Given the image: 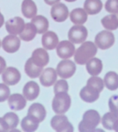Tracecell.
I'll return each instance as SVG.
<instances>
[{
	"instance_id": "6da1fadb",
	"label": "cell",
	"mask_w": 118,
	"mask_h": 132,
	"mask_svg": "<svg viewBox=\"0 0 118 132\" xmlns=\"http://www.w3.org/2000/svg\"><path fill=\"white\" fill-rule=\"evenodd\" d=\"M97 53V46L91 41H85L77 50L74 54V60L77 64L84 65L94 58Z\"/></svg>"
},
{
	"instance_id": "7a4b0ae2",
	"label": "cell",
	"mask_w": 118,
	"mask_h": 132,
	"mask_svg": "<svg viewBox=\"0 0 118 132\" xmlns=\"http://www.w3.org/2000/svg\"><path fill=\"white\" fill-rule=\"evenodd\" d=\"M100 122V114L95 110H88L84 113L83 120L79 124V131L80 132L94 131Z\"/></svg>"
},
{
	"instance_id": "3957f363",
	"label": "cell",
	"mask_w": 118,
	"mask_h": 132,
	"mask_svg": "<svg viewBox=\"0 0 118 132\" xmlns=\"http://www.w3.org/2000/svg\"><path fill=\"white\" fill-rule=\"evenodd\" d=\"M71 98L67 92H60L55 94L53 100L52 108L57 114H65L70 108Z\"/></svg>"
},
{
	"instance_id": "277c9868",
	"label": "cell",
	"mask_w": 118,
	"mask_h": 132,
	"mask_svg": "<svg viewBox=\"0 0 118 132\" xmlns=\"http://www.w3.org/2000/svg\"><path fill=\"white\" fill-rule=\"evenodd\" d=\"M52 128L57 132H72L74 128L71 123L68 121L66 116L63 114H57L54 116L50 121Z\"/></svg>"
},
{
	"instance_id": "5b68a950",
	"label": "cell",
	"mask_w": 118,
	"mask_h": 132,
	"mask_svg": "<svg viewBox=\"0 0 118 132\" xmlns=\"http://www.w3.org/2000/svg\"><path fill=\"white\" fill-rule=\"evenodd\" d=\"M88 36L87 29L82 25H76L71 27L68 32V39L73 43L79 44L85 42Z\"/></svg>"
},
{
	"instance_id": "8992f818",
	"label": "cell",
	"mask_w": 118,
	"mask_h": 132,
	"mask_svg": "<svg viewBox=\"0 0 118 132\" xmlns=\"http://www.w3.org/2000/svg\"><path fill=\"white\" fill-rule=\"evenodd\" d=\"M114 35L107 30L100 32L95 37V44L101 50H107L111 48L114 44Z\"/></svg>"
},
{
	"instance_id": "52a82bcc",
	"label": "cell",
	"mask_w": 118,
	"mask_h": 132,
	"mask_svg": "<svg viewBox=\"0 0 118 132\" xmlns=\"http://www.w3.org/2000/svg\"><path fill=\"white\" fill-rule=\"evenodd\" d=\"M56 72L61 78L69 79L75 73L76 65L73 61L68 59H65L64 60H62L58 63Z\"/></svg>"
},
{
	"instance_id": "ba28073f",
	"label": "cell",
	"mask_w": 118,
	"mask_h": 132,
	"mask_svg": "<svg viewBox=\"0 0 118 132\" xmlns=\"http://www.w3.org/2000/svg\"><path fill=\"white\" fill-rule=\"evenodd\" d=\"M50 12L54 21L58 22H64L69 16V9L67 6L61 2L54 4L51 8Z\"/></svg>"
},
{
	"instance_id": "9c48e42d",
	"label": "cell",
	"mask_w": 118,
	"mask_h": 132,
	"mask_svg": "<svg viewBox=\"0 0 118 132\" xmlns=\"http://www.w3.org/2000/svg\"><path fill=\"white\" fill-rule=\"evenodd\" d=\"M75 46L70 40H63L56 46V53L59 57L65 60L69 59L75 54Z\"/></svg>"
},
{
	"instance_id": "30bf717a",
	"label": "cell",
	"mask_w": 118,
	"mask_h": 132,
	"mask_svg": "<svg viewBox=\"0 0 118 132\" xmlns=\"http://www.w3.org/2000/svg\"><path fill=\"white\" fill-rule=\"evenodd\" d=\"M25 25L24 20L21 17L16 16L9 19L5 22V29L9 34L19 35L24 29Z\"/></svg>"
},
{
	"instance_id": "8fae6325",
	"label": "cell",
	"mask_w": 118,
	"mask_h": 132,
	"mask_svg": "<svg viewBox=\"0 0 118 132\" xmlns=\"http://www.w3.org/2000/svg\"><path fill=\"white\" fill-rule=\"evenodd\" d=\"M2 46L3 50L9 53H13L19 50L20 47V39L18 38L15 35H8L4 37Z\"/></svg>"
},
{
	"instance_id": "7c38bea8",
	"label": "cell",
	"mask_w": 118,
	"mask_h": 132,
	"mask_svg": "<svg viewBox=\"0 0 118 132\" xmlns=\"http://www.w3.org/2000/svg\"><path fill=\"white\" fill-rule=\"evenodd\" d=\"M2 79L5 84L9 86H13L19 82L21 79V74L16 68L10 67L6 68L2 73Z\"/></svg>"
},
{
	"instance_id": "4fadbf2b",
	"label": "cell",
	"mask_w": 118,
	"mask_h": 132,
	"mask_svg": "<svg viewBox=\"0 0 118 132\" xmlns=\"http://www.w3.org/2000/svg\"><path fill=\"white\" fill-rule=\"evenodd\" d=\"M57 80V72L53 68L49 67L42 72L39 76V80L43 86L51 87L53 86Z\"/></svg>"
},
{
	"instance_id": "5bb4252c",
	"label": "cell",
	"mask_w": 118,
	"mask_h": 132,
	"mask_svg": "<svg viewBox=\"0 0 118 132\" xmlns=\"http://www.w3.org/2000/svg\"><path fill=\"white\" fill-rule=\"evenodd\" d=\"M39 86L35 81H29L26 83L22 89L23 96L29 101L36 100L39 94Z\"/></svg>"
},
{
	"instance_id": "9a60e30c",
	"label": "cell",
	"mask_w": 118,
	"mask_h": 132,
	"mask_svg": "<svg viewBox=\"0 0 118 132\" xmlns=\"http://www.w3.org/2000/svg\"><path fill=\"white\" fill-rule=\"evenodd\" d=\"M59 44V38L57 35L53 31H48L43 33L42 36V45L48 50L55 49Z\"/></svg>"
},
{
	"instance_id": "2e32d148",
	"label": "cell",
	"mask_w": 118,
	"mask_h": 132,
	"mask_svg": "<svg viewBox=\"0 0 118 132\" xmlns=\"http://www.w3.org/2000/svg\"><path fill=\"white\" fill-rule=\"evenodd\" d=\"M8 104L11 110L21 111L24 109L26 105V99L22 94H13L8 98Z\"/></svg>"
},
{
	"instance_id": "e0dca14e",
	"label": "cell",
	"mask_w": 118,
	"mask_h": 132,
	"mask_svg": "<svg viewBox=\"0 0 118 132\" xmlns=\"http://www.w3.org/2000/svg\"><path fill=\"white\" fill-rule=\"evenodd\" d=\"M28 115L32 117L40 123L45 120L46 116V111L44 106L41 104L34 103L29 107L28 110Z\"/></svg>"
},
{
	"instance_id": "ac0fdd59",
	"label": "cell",
	"mask_w": 118,
	"mask_h": 132,
	"mask_svg": "<svg viewBox=\"0 0 118 132\" xmlns=\"http://www.w3.org/2000/svg\"><path fill=\"white\" fill-rule=\"evenodd\" d=\"M32 58L35 63L39 67H46L49 62V56L48 52L43 48L35 50L32 53Z\"/></svg>"
},
{
	"instance_id": "d6986e66",
	"label": "cell",
	"mask_w": 118,
	"mask_h": 132,
	"mask_svg": "<svg viewBox=\"0 0 118 132\" xmlns=\"http://www.w3.org/2000/svg\"><path fill=\"white\" fill-rule=\"evenodd\" d=\"M43 71V67L38 66L34 63L32 58H29L25 64V72L30 78L39 77L42 72Z\"/></svg>"
},
{
	"instance_id": "ffe728a7",
	"label": "cell",
	"mask_w": 118,
	"mask_h": 132,
	"mask_svg": "<svg viewBox=\"0 0 118 132\" xmlns=\"http://www.w3.org/2000/svg\"><path fill=\"white\" fill-rule=\"evenodd\" d=\"M80 98L87 103H93L96 101L100 97V92L93 89L89 86H86L83 87L80 92Z\"/></svg>"
},
{
	"instance_id": "44dd1931",
	"label": "cell",
	"mask_w": 118,
	"mask_h": 132,
	"mask_svg": "<svg viewBox=\"0 0 118 132\" xmlns=\"http://www.w3.org/2000/svg\"><path fill=\"white\" fill-rule=\"evenodd\" d=\"M87 14L84 9H74L70 14V20L76 25H83L87 20Z\"/></svg>"
},
{
	"instance_id": "7402d4cb",
	"label": "cell",
	"mask_w": 118,
	"mask_h": 132,
	"mask_svg": "<svg viewBox=\"0 0 118 132\" xmlns=\"http://www.w3.org/2000/svg\"><path fill=\"white\" fill-rule=\"evenodd\" d=\"M86 68L91 76H98L103 70V63L100 59L94 57L87 63Z\"/></svg>"
},
{
	"instance_id": "603a6c76",
	"label": "cell",
	"mask_w": 118,
	"mask_h": 132,
	"mask_svg": "<svg viewBox=\"0 0 118 132\" xmlns=\"http://www.w3.org/2000/svg\"><path fill=\"white\" fill-rule=\"evenodd\" d=\"M22 12L27 19L33 18L37 14V7L32 0H23L22 3Z\"/></svg>"
},
{
	"instance_id": "cb8c5ba5",
	"label": "cell",
	"mask_w": 118,
	"mask_h": 132,
	"mask_svg": "<svg viewBox=\"0 0 118 132\" xmlns=\"http://www.w3.org/2000/svg\"><path fill=\"white\" fill-rule=\"evenodd\" d=\"M32 23L36 26L37 29V33L43 34L47 32L49 29V21L48 19L43 15H36L32 19Z\"/></svg>"
},
{
	"instance_id": "d4e9b609",
	"label": "cell",
	"mask_w": 118,
	"mask_h": 132,
	"mask_svg": "<svg viewBox=\"0 0 118 132\" xmlns=\"http://www.w3.org/2000/svg\"><path fill=\"white\" fill-rule=\"evenodd\" d=\"M103 8L101 0H86L83 4V9L90 15L99 13Z\"/></svg>"
},
{
	"instance_id": "484cf974",
	"label": "cell",
	"mask_w": 118,
	"mask_h": 132,
	"mask_svg": "<svg viewBox=\"0 0 118 132\" xmlns=\"http://www.w3.org/2000/svg\"><path fill=\"white\" fill-rule=\"evenodd\" d=\"M37 33V29L36 26L31 22L26 23L25 28L22 30V32L19 34V38L26 42H29L32 40Z\"/></svg>"
},
{
	"instance_id": "4316f807",
	"label": "cell",
	"mask_w": 118,
	"mask_h": 132,
	"mask_svg": "<svg viewBox=\"0 0 118 132\" xmlns=\"http://www.w3.org/2000/svg\"><path fill=\"white\" fill-rule=\"evenodd\" d=\"M39 122L32 117L27 114L21 122L22 129L26 132H33L37 130Z\"/></svg>"
},
{
	"instance_id": "83f0119b",
	"label": "cell",
	"mask_w": 118,
	"mask_h": 132,
	"mask_svg": "<svg viewBox=\"0 0 118 132\" xmlns=\"http://www.w3.org/2000/svg\"><path fill=\"white\" fill-rule=\"evenodd\" d=\"M104 84L110 90H116L118 89V75L114 71H110L104 77Z\"/></svg>"
},
{
	"instance_id": "f1b7e54d",
	"label": "cell",
	"mask_w": 118,
	"mask_h": 132,
	"mask_svg": "<svg viewBox=\"0 0 118 132\" xmlns=\"http://www.w3.org/2000/svg\"><path fill=\"white\" fill-rule=\"evenodd\" d=\"M101 23L104 27L108 30H115L118 28V18L116 13H112L104 17L101 19Z\"/></svg>"
},
{
	"instance_id": "f546056e",
	"label": "cell",
	"mask_w": 118,
	"mask_h": 132,
	"mask_svg": "<svg viewBox=\"0 0 118 132\" xmlns=\"http://www.w3.org/2000/svg\"><path fill=\"white\" fill-rule=\"evenodd\" d=\"M87 85L92 87L93 89L96 90L98 92H101L104 87V81L99 77L92 76L87 83Z\"/></svg>"
},
{
	"instance_id": "4dcf8cb0",
	"label": "cell",
	"mask_w": 118,
	"mask_h": 132,
	"mask_svg": "<svg viewBox=\"0 0 118 132\" xmlns=\"http://www.w3.org/2000/svg\"><path fill=\"white\" fill-rule=\"evenodd\" d=\"M117 118L113 113L107 112L102 118V125L107 130H114V125Z\"/></svg>"
},
{
	"instance_id": "1f68e13d",
	"label": "cell",
	"mask_w": 118,
	"mask_h": 132,
	"mask_svg": "<svg viewBox=\"0 0 118 132\" xmlns=\"http://www.w3.org/2000/svg\"><path fill=\"white\" fill-rule=\"evenodd\" d=\"M3 118L7 122L10 130H13L14 128H15L18 126L19 122V119L18 115L13 112L6 113L3 116Z\"/></svg>"
},
{
	"instance_id": "d6a6232c",
	"label": "cell",
	"mask_w": 118,
	"mask_h": 132,
	"mask_svg": "<svg viewBox=\"0 0 118 132\" xmlns=\"http://www.w3.org/2000/svg\"><path fill=\"white\" fill-rule=\"evenodd\" d=\"M69 85L65 80H60L54 85V93L55 94L60 92H68Z\"/></svg>"
},
{
	"instance_id": "836d02e7",
	"label": "cell",
	"mask_w": 118,
	"mask_h": 132,
	"mask_svg": "<svg viewBox=\"0 0 118 132\" xmlns=\"http://www.w3.org/2000/svg\"><path fill=\"white\" fill-rule=\"evenodd\" d=\"M109 108L111 113H113L117 118H118V96L114 95L112 96L109 99L108 102Z\"/></svg>"
},
{
	"instance_id": "e575fe53",
	"label": "cell",
	"mask_w": 118,
	"mask_h": 132,
	"mask_svg": "<svg viewBox=\"0 0 118 132\" xmlns=\"http://www.w3.org/2000/svg\"><path fill=\"white\" fill-rule=\"evenodd\" d=\"M10 95V90L7 84H0V102L5 101Z\"/></svg>"
},
{
	"instance_id": "d590c367",
	"label": "cell",
	"mask_w": 118,
	"mask_h": 132,
	"mask_svg": "<svg viewBox=\"0 0 118 132\" xmlns=\"http://www.w3.org/2000/svg\"><path fill=\"white\" fill-rule=\"evenodd\" d=\"M105 9L110 13H117L118 12V0H107L105 4Z\"/></svg>"
},
{
	"instance_id": "8d00e7d4",
	"label": "cell",
	"mask_w": 118,
	"mask_h": 132,
	"mask_svg": "<svg viewBox=\"0 0 118 132\" xmlns=\"http://www.w3.org/2000/svg\"><path fill=\"white\" fill-rule=\"evenodd\" d=\"M10 129L7 122L3 118H0V131H8Z\"/></svg>"
},
{
	"instance_id": "74e56055",
	"label": "cell",
	"mask_w": 118,
	"mask_h": 132,
	"mask_svg": "<svg viewBox=\"0 0 118 132\" xmlns=\"http://www.w3.org/2000/svg\"><path fill=\"white\" fill-rule=\"evenodd\" d=\"M5 67H6V63H5V59L3 57L0 56V74L5 71Z\"/></svg>"
},
{
	"instance_id": "f35d334b",
	"label": "cell",
	"mask_w": 118,
	"mask_h": 132,
	"mask_svg": "<svg viewBox=\"0 0 118 132\" xmlns=\"http://www.w3.org/2000/svg\"><path fill=\"white\" fill-rule=\"evenodd\" d=\"M60 1V0H44V2H45L46 4L49 5H53L54 4L58 3Z\"/></svg>"
},
{
	"instance_id": "ab89813d",
	"label": "cell",
	"mask_w": 118,
	"mask_h": 132,
	"mask_svg": "<svg viewBox=\"0 0 118 132\" xmlns=\"http://www.w3.org/2000/svg\"><path fill=\"white\" fill-rule=\"evenodd\" d=\"M3 24H4V16L0 12V28L3 26Z\"/></svg>"
},
{
	"instance_id": "60d3db41",
	"label": "cell",
	"mask_w": 118,
	"mask_h": 132,
	"mask_svg": "<svg viewBox=\"0 0 118 132\" xmlns=\"http://www.w3.org/2000/svg\"><path fill=\"white\" fill-rule=\"evenodd\" d=\"M114 130L115 131L118 132V118L117 119V121H115V123H114Z\"/></svg>"
},
{
	"instance_id": "b9f144b4",
	"label": "cell",
	"mask_w": 118,
	"mask_h": 132,
	"mask_svg": "<svg viewBox=\"0 0 118 132\" xmlns=\"http://www.w3.org/2000/svg\"><path fill=\"white\" fill-rule=\"evenodd\" d=\"M65 1H66V2H75V1H77V0H65Z\"/></svg>"
},
{
	"instance_id": "7bdbcfd3",
	"label": "cell",
	"mask_w": 118,
	"mask_h": 132,
	"mask_svg": "<svg viewBox=\"0 0 118 132\" xmlns=\"http://www.w3.org/2000/svg\"><path fill=\"white\" fill-rule=\"evenodd\" d=\"M116 15H117V18H118V12L116 13Z\"/></svg>"
},
{
	"instance_id": "ee69618b",
	"label": "cell",
	"mask_w": 118,
	"mask_h": 132,
	"mask_svg": "<svg viewBox=\"0 0 118 132\" xmlns=\"http://www.w3.org/2000/svg\"><path fill=\"white\" fill-rule=\"evenodd\" d=\"M0 46H1V42H0Z\"/></svg>"
}]
</instances>
